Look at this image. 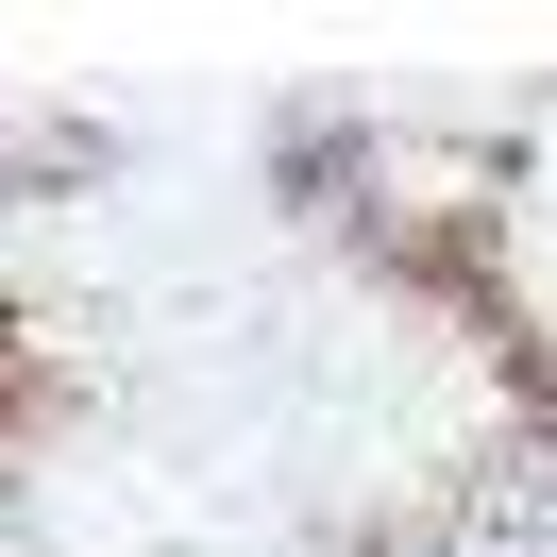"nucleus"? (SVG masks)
I'll return each instance as SVG.
<instances>
[{
  "mask_svg": "<svg viewBox=\"0 0 557 557\" xmlns=\"http://www.w3.org/2000/svg\"><path fill=\"white\" fill-rule=\"evenodd\" d=\"M372 186H388V119L372 102H287L271 119V203L287 220H355Z\"/></svg>",
  "mask_w": 557,
  "mask_h": 557,
  "instance_id": "1",
  "label": "nucleus"
},
{
  "mask_svg": "<svg viewBox=\"0 0 557 557\" xmlns=\"http://www.w3.org/2000/svg\"><path fill=\"white\" fill-rule=\"evenodd\" d=\"M102 170H119L102 119H35V136L0 152V203H51V186H102Z\"/></svg>",
  "mask_w": 557,
  "mask_h": 557,
  "instance_id": "2",
  "label": "nucleus"
}]
</instances>
